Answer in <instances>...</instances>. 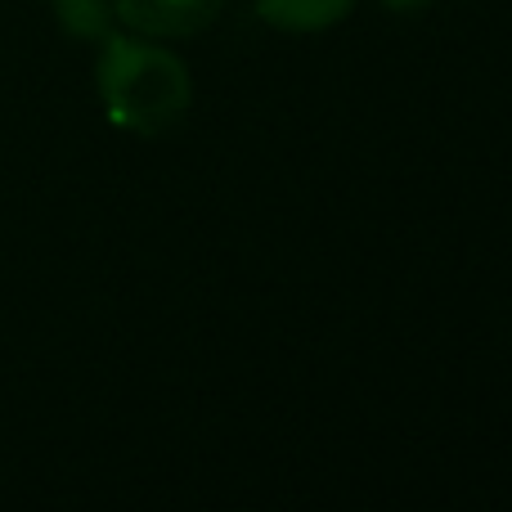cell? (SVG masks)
I'll return each instance as SVG.
<instances>
[{"label":"cell","instance_id":"cell-1","mask_svg":"<svg viewBox=\"0 0 512 512\" xmlns=\"http://www.w3.org/2000/svg\"><path fill=\"white\" fill-rule=\"evenodd\" d=\"M95 90L108 122L131 135H162L189 113L194 104V77L189 63L158 36L108 32L99 41Z\"/></svg>","mask_w":512,"mask_h":512},{"label":"cell","instance_id":"cell-4","mask_svg":"<svg viewBox=\"0 0 512 512\" xmlns=\"http://www.w3.org/2000/svg\"><path fill=\"white\" fill-rule=\"evenodd\" d=\"M54 5V18H59L63 36L72 41H104L117 23V9L113 0H50Z\"/></svg>","mask_w":512,"mask_h":512},{"label":"cell","instance_id":"cell-5","mask_svg":"<svg viewBox=\"0 0 512 512\" xmlns=\"http://www.w3.org/2000/svg\"><path fill=\"white\" fill-rule=\"evenodd\" d=\"M382 9H391V14H423V9H432L436 0H378Z\"/></svg>","mask_w":512,"mask_h":512},{"label":"cell","instance_id":"cell-3","mask_svg":"<svg viewBox=\"0 0 512 512\" xmlns=\"http://www.w3.org/2000/svg\"><path fill=\"white\" fill-rule=\"evenodd\" d=\"M360 0H256V18L274 32H324L351 18Z\"/></svg>","mask_w":512,"mask_h":512},{"label":"cell","instance_id":"cell-2","mask_svg":"<svg viewBox=\"0 0 512 512\" xmlns=\"http://www.w3.org/2000/svg\"><path fill=\"white\" fill-rule=\"evenodd\" d=\"M230 0H113L117 23H126L140 36H158V41H180V36H198L221 18Z\"/></svg>","mask_w":512,"mask_h":512}]
</instances>
